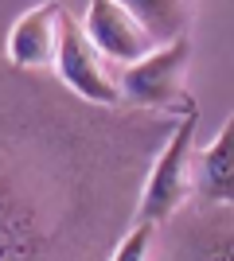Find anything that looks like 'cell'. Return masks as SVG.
<instances>
[{
	"mask_svg": "<svg viewBox=\"0 0 234 261\" xmlns=\"http://www.w3.org/2000/svg\"><path fill=\"white\" fill-rule=\"evenodd\" d=\"M199 195L207 203H226L234 207V117L223 125L207 152H199Z\"/></svg>",
	"mask_w": 234,
	"mask_h": 261,
	"instance_id": "6",
	"label": "cell"
},
{
	"mask_svg": "<svg viewBox=\"0 0 234 261\" xmlns=\"http://www.w3.org/2000/svg\"><path fill=\"white\" fill-rule=\"evenodd\" d=\"M59 35H63V8L59 4H39L23 16L8 35V59L16 66H51L59 55Z\"/></svg>",
	"mask_w": 234,
	"mask_h": 261,
	"instance_id": "5",
	"label": "cell"
},
{
	"mask_svg": "<svg viewBox=\"0 0 234 261\" xmlns=\"http://www.w3.org/2000/svg\"><path fill=\"white\" fill-rule=\"evenodd\" d=\"M184 66H188V39L176 35V39L160 43L156 51H148L145 59L125 66L121 98H129L133 106H145V109L172 106V98L179 94V82H184Z\"/></svg>",
	"mask_w": 234,
	"mask_h": 261,
	"instance_id": "3",
	"label": "cell"
},
{
	"mask_svg": "<svg viewBox=\"0 0 234 261\" xmlns=\"http://www.w3.org/2000/svg\"><path fill=\"white\" fill-rule=\"evenodd\" d=\"M82 28H86L90 43L98 47L106 59L125 63V66L137 63V59H145L148 51L160 47L152 39V32H148L125 4H117V0H90Z\"/></svg>",
	"mask_w": 234,
	"mask_h": 261,
	"instance_id": "4",
	"label": "cell"
},
{
	"mask_svg": "<svg viewBox=\"0 0 234 261\" xmlns=\"http://www.w3.org/2000/svg\"><path fill=\"white\" fill-rule=\"evenodd\" d=\"M152 218H141L129 234H125L121 242H117V250H113V257L117 261H137V257H145L148 253V242H152Z\"/></svg>",
	"mask_w": 234,
	"mask_h": 261,
	"instance_id": "9",
	"label": "cell"
},
{
	"mask_svg": "<svg viewBox=\"0 0 234 261\" xmlns=\"http://www.w3.org/2000/svg\"><path fill=\"white\" fill-rule=\"evenodd\" d=\"M191 141H195V113H188L179 121V129L164 144L160 160L152 164V175H148L145 195H141V218L164 222V218L176 215V207H184V195H188V184H191V175H188Z\"/></svg>",
	"mask_w": 234,
	"mask_h": 261,
	"instance_id": "2",
	"label": "cell"
},
{
	"mask_svg": "<svg viewBox=\"0 0 234 261\" xmlns=\"http://www.w3.org/2000/svg\"><path fill=\"white\" fill-rule=\"evenodd\" d=\"M117 4H125L137 20L145 23L156 43H168V39L184 35L195 0H117Z\"/></svg>",
	"mask_w": 234,
	"mask_h": 261,
	"instance_id": "7",
	"label": "cell"
},
{
	"mask_svg": "<svg viewBox=\"0 0 234 261\" xmlns=\"http://www.w3.org/2000/svg\"><path fill=\"white\" fill-rule=\"evenodd\" d=\"M101 59L106 55L90 43L86 28H78L63 12V35H59V55H55L59 78L74 90L78 98L94 101V106H117L121 101V78H113Z\"/></svg>",
	"mask_w": 234,
	"mask_h": 261,
	"instance_id": "1",
	"label": "cell"
},
{
	"mask_svg": "<svg viewBox=\"0 0 234 261\" xmlns=\"http://www.w3.org/2000/svg\"><path fill=\"white\" fill-rule=\"evenodd\" d=\"M199 238H207V242L188 246L184 257H223V261L234 257V226L230 222H211V226H203Z\"/></svg>",
	"mask_w": 234,
	"mask_h": 261,
	"instance_id": "8",
	"label": "cell"
}]
</instances>
